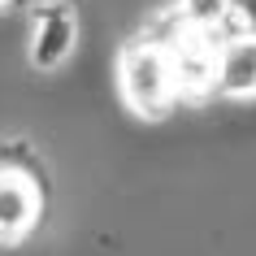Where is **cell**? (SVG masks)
<instances>
[{
	"instance_id": "obj_1",
	"label": "cell",
	"mask_w": 256,
	"mask_h": 256,
	"mask_svg": "<svg viewBox=\"0 0 256 256\" xmlns=\"http://www.w3.org/2000/svg\"><path fill=\"white\" fill-rule=\"evenodd\" d=\"M113 82H118V100L126 104V113H135L139 122H165L170 113L187 108L174 56L152 22H144L135 35L122 40L118 61H113Z\"/></svg>"
},
{
	"instance_id": "obj_2",
	"label": "cell",
	"mask_w": 256,
	"mask_h": 256,
	"mask_svg": "<svg viewBox=\"0 0 256 256\" xmlns=\"http://www.w3.org/2000/svg\"><path fill=\"white\" fill-rule=\"evenodd\" d=\"M52 208V170L26 135L0 139V252L35 239Z\"/></svg>"
},
{
	"instance_id": "obj_3",
	"label": "cell",
	"mask_w": 256,
	"mask_h": 256,
	"mask_svg": "<svg viewBox=\"0 0 256 256\" xmlns=\"http://www.w3.org/2000/svg\"><path fill=\"white\" fill-rule=\"evenodd\" d=\"M78 9L70 0H35L30 4V30H26V66L35 74H56L78 52Z\"/></svg>"
},
{
	"instance_id": "obj_4",
	"label": "cell",
	"mask_w": 256,
	"mask_h": 256,
	"mask_svg": "<svg viewBox=\"0 0 256 256\" xmlns=\"http://www.w3.org/2000/svg\"><path fill=\"white\" fill-rule=\"evenodd\" d=\"M213 100H222V104H243V100H256V35H234V40H222Z\"/></svg>"
},
{
	"instance_id": "obj_5",
	"label": "cell",
	"mask_w": 256,
	"mask_h": 256,
	"mask_svg": "<svg viewBox=\"0 0 256 256\" xmlns=\"http://www.w3.org/2000/svg\"><path fill=\"white\" fill-rule=\"evenodd\" d=\"M174 4L196 22H204L217 40L256 35V0H174Z\"/></svg>"
},
{
	"instance_id": "obj_6",
	"label": "cell",
	"mask_w": 256,
	"mask_h": 256,
	"mask_svg": "<svg viewBox=\"0 0 256 256\" xmlns=\"http://www.w3.org/2000/svg\"><path fill=\"white\" fill-rule=\"evenodd\" d=\"M22 0H0V14H9V9H18Z\"/></svg>"
}]
</instances>
